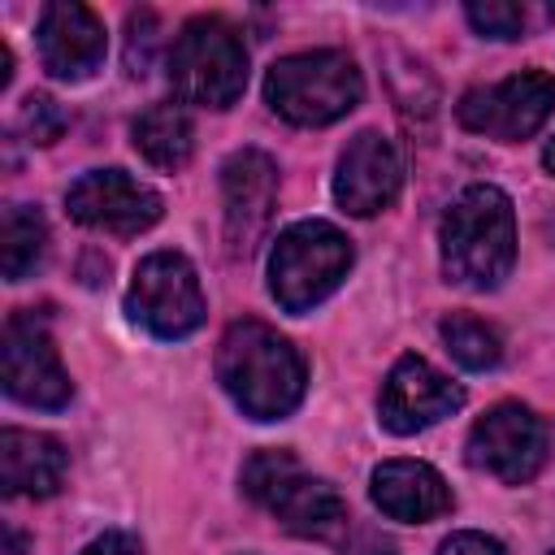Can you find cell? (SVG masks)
I'll use <instances>...</instances> for the list:
<instances>
[{
    "label": "cell",
    "mask_w": 555,
    "mask_h": 555,
    "mask_svg": "<svg viewBox=\"0 0 555 555\" xmlns=\"http://www.w3.org/2000/svg\"><path fill=\"white\" fill-rule=\"evenodd\" d=\"M217 382L251 421H282L304 399V356L264 321L243 317L221 334Z\"/></svg>",
    "instance_id": "6da1fadb"
},
{
    "label": "cell",
    "mask_w": 555,
    "mask_h": 555,
    "mask_svg": "<svg viewBox=\"0 0 555 555\" xmlns=\"http://www.w3.org/2000/svg\"><path fill=\"white\" fill-rule=\"evenodd\" d=\"M516 260V217L499 186H468L442 217V273L468 291H494Z\"/></svg>",
    "instance_id": "7a4b0ae2"
},
{
    "label": "cell",
    "mask_w": 555,
    "mask_h": 555,
    "mask_svg": "<svg viewBox=\"0 0 555 555\" xmlns=\"http://www.w3.org/2000/svg\"><path fill=\"white\" fill-rule=\"evenodd\" d=\"M364 95L360 69L347 52H295L269 65L264 100L291 126H330L347 117Z\"/></svg>",
    "instance_id": "3957f363"
},
{
    "label": "cell",
    "mask_w": 555,
    "mask_h": 555,
    "mask_svg": "<svg viewBox=\"0 0 555 555\" xmlns=\"http://www.w3.org/2000/svg\"><path fill=\"white\" fill-rule=\"evenodd\" d=\"M243 494L299 538H334L347 525V503L338 499V490L304 473V464L278 447L256 451L243 464Z\"/></svg>",
    "instance_id": "277c9868"
},
{
    "label": "cell",
    "mask_w": 555,
    "mask_h": 555,
    "mask_svg": "<svg viewBox=\"0 0 555 555\" xmlns=\"http://www.w3.org/2000/svg\"><path fill=\"white\" fill-rule=\"evenodd\" d=\"M351 269V238L330 221H295L278 234L269 256V291L286 312H308L343 286Z\"/></svg>",
    "instance_id": "5b68a950"
},
{
    "label": "cell",
    "mask_w": 555,
    "mask_h": 555,
    "mask_svg": "<svg viewBox=\"0 0 555 555\" xmlns=\"http://www.w3.org/2000/svg\"><path fill=\"white\" fill-rule=\"evenodd\" d=\"M169 82L186 104L230 108L247 87V48L221 17H195L169 48Z\"/></svg>",
    "instance_id": "8992f818"
},
{
    "label": "cell",
    "mask_w": 555,
    "mask_h": 555,
    "mask_svg": "<svg viewBox=\"0 0 555 555\" xmlns=\"http://www.w3.org/2000/svg\"><path fill=\"white\" fill-rule=\"evenodd\" d=\"M126 312L156 338H186L204 321V291L182 251H152L139 260L126 291Z\"/></svg>",
    "instance_id": "52a82bcc"
},
{
    "label": "cell",
    "mask_w": 555,
    "mask_h": 555,
    "mask_svg": "<svg viewBox=\"0 0 555 555\" xmlns=\"http://www.w3.org/2000/svg\"><path fill=\"white\" fill-rule=\"evenodd\" d=\"M468 464L499 477L503 486H520L542 473L551 455V425L525 403H494L468 429Z\"/></svg>",
    "instance_id": "ba28073f"
},
{
    "label": "cell",
    "mask_w": 555,
    "mask_h": 555,
    "mask_svg": "<svg viewBox=\"0 0 555 555\" xmlns=\"http://www.w3.org/2000/svg\"><path fill=\"white\" fill-rule=\"evenodd\" d=\"M551 113H555V78L542 69H525L494 87H477L455 104V117L464 130L503 139V143L538 134Z\"/></svg>",
    "instance_id": "9c48e42d"
},
{
    "label": "cell",
    "mask_w": 555,
    "mask_h": 555,
    "mask_svg": "<svg viewBox=\"0 0 555 555\" xmlns=\"http://www.w3.org/2000/svg\"><path fill=\"white\" fill-rule=\"evenodd\" d=\"M0 360H4V390L17 403H30V408H65L69 403V395H74L69 373L61 369V356L48 338V325L35 317V308H22L4 321Z\"/></svg>",
    "instance_id": "30bf717a"
},
{
    "label": "cell",
    "mask_w": 555,
    "mask_h": 555,
    "mask_svg": "<svg viewBox=\"0 0 555 555\" xmlns=\"http://www.w3.org/2000/svg\"><path fill=\"white\" fill-rule=\"evenodd\" d=\"M65 208L74 221L104 234H143L160 221V195L130 178L126 169H91L65 191Z\"/></svg>",
    "instance_id": "8fae6325"
},
{
    "label": "cell",
    "mask_w": 555,
    "mask_h": 555,
    "mask_svg": "<svg viewBox=\"0 0 555 555\" xmlns=\"http://www.w3.org/2000/svg\"><path fill=\"white\" fill-rule=\"evenodd\" d=\"M460 403H464V390L447 373H438L421 356H403V360H395V369L382 382L377 416L390 434H416V429H429L442 416H451Z\"/></svg>",
    "instance_id": "7c38bea8"
},
{
    "label": "cell",
    "mask_w": 555,
    "mask_h": 555,
    "mask_svg": "<svg viewBox=\"0 0 555 555\" xmlns=\"http://www.w3.org/2000/svg\"><path fill=\"white\" fill-rule=\"evenodd\" d=\"M221 199H225V238L234 251L247 256L273 221L278 165L260 147H238L221 165Z\"/></svg>",
    "instance_id": "4fadbf2b"
},
{
    "label": "cell",
    "mask_w": 555,
    "mask_h": 555,
    "mask_svg": "<svg viewBox=\"0 0 555 555\" xmlns=\"http://www.w3.org/2000/svg\"><path fill=\"white\" fill-rule=\"evenodd\" d=\"M399 182H403V165H399L395 143L386 134H377V130H360L338 156L334 199L351 217H373V212L395 204Z\"/></svg>",
    "instance_id": "5bb4252c"
},
{
    "label": "cell",
    "mask_w": 555,
    "mask_h": 555,
    "mask_svg": "<svg viewBox=\"0 0 555 555\" xmlns=\"http://www.w3.org/2000/svg\"><path fill=\"white\" fill-rule=\"evenodd\" d=\"M104 22L87 4H48L39 13V61L61 82H82L104 65Z\"/></svg>",
    "instance_id": "9a60e30c"
},
{
    "label": "cell",
    "mask_w": 555,
    "mask_h": 555,
    "mask_svg": "<svg viewBox=\"0 0 555 555\" xmlns=\"http://www.w3.org/2000/svg\"><path fill=\"white\" fill-rule=\"evenodd\" d=\"M369 494L390 520H403V525H421V520L451 512V490H447L442 473L421 464V460L377 464L369 477Z\"/></svg>",
    "instance_id": "2e32d148"
},
{
    "label": "cell",
    "mask_w": 555,
    "mask_h": 555,
    "mask_svg": "<svg viewBox=\"0 0 555 555\" xmlns=\"http://www.w3.org/2000/svg\"><path fill=\"white\" fill-rule=\"evenodd\" d=\"M65 447L52 434H35V429H4L0 434V481L9 494H30V499H48L61 490L65 481Z\"/></svg>",
    "instance_id": "e0dca14e"
},
{
    "label": "cell",
    "mask_w": 555,
    "mask_h": 555,
    "mask_svg": "<svg viewBox=\"0 0 555 555\" xmlns=\"http://www.w3.org/2000/svg\"><path fill=\"white\" fill-rule=\"evenodd\" d=\"M134 147L156 169H182L195 152V126L178 104H152L134 121Z\"/></svg>",
    "instance_id": "ac0fdd59"
},
{
    "label": "cell",
    "mask_w": 555,
    "mask_h": 555,
    "mask_svg": "<svg viewBox=\"0 0 555 555\" xmlns=\"http://www.w3.org/2000/svg\"><path fill=\"white\" fill-rule=\"evenodd\" d=\"M48 247V225L39 217V208L30 204H9L4 221H0V264L9 282H22L26 273H35V264L43 260Z\"/></svg>",
    "instance_id": "d6986e66"
},
{
    "label": "cell",
    "mask_w": 555,
    "mask_h": 555,
    "mask_svg": "<svg viewBox=\"0 0 555 555\" xmlns=\"http://www.w3.org/2000/svg\"><path fill=\"white\" fill-rule=\"evenodd\" d=\"M442 343H447V351H451L464 369H473V373L494 369V364L503 360V343H499L494 325H486V321H477V317H468V312H451V317L442 321Z\"/></svg>",
    "instance_id": "ffe728a7"
},
{
    "label": "cell",
    "mask_w": 555,
    "mask_h": 555,
    "mask_svg": "<svg viewBox=\"0 0 555 555\" xmlns=\"http://www.w3.org/2000/svg\"><path fill=\"white\" fill-rule=\"evenodd\" d=\"M464 13L490 39H516L520 26H525V9L520 4H507V0H473Z\"/></svg>",
    "instance_id": "44dd1931"
},
{
    "label": "cell",
    "mask_w": 555,
    "mask_h": 555,
    "mask_svg": "<svg viewBox=\"0 0 555 555\" xmlns=\"http://www.w3.org/2000/svg\"><path fill=\"white\" fill-rule=\"evenodd\" d=\"M17 130H22L30 143H52V139L65 130V113H61L56 100H48V95H26V100H22V113H17Z\"/></svg>",
    "instance_id": "7402d4cb"
},
{
    "label": "cell",
    "mask_w": 555,
    "mask_h": 555,
    "mask_svg": "<svg viewBox=\"0 0 555 555\" xmlns=\"http://www.w3.org/2000/svg\"><path fill=\"white\" fill-rule=\"evenodd\" d=\"M152 30H156V17L147 9L130 13V48H126V65L130 74H143L147 69V48H152Z\"/></svg>",
    "instance_id": "603a6c76"
},
{
    "label": "cell",
    "mask_w": 555,
    "mask_h": 555,
    "mask_svg": "<svg viewBox=\"0 0 555 555\" xmlns=\"http://www.w3.org/2000/svg\"><path fill=\"white\" fill-rule=\"evenodd\" d=\"M438 555H507V551H503V542L464 529V533H451V538L438 546Z\"/></svg>",
    "instance_id": "cb8c5ba5"
},
{
    "label": "cell",
    "mask_w": 555,
    "mask_h": 555,
    "mask_svg": "<svg viewBox=\"0 0 555 555\" xmlns=\"http://www.w3.org/2000/svg\"><path fill=\"white\" fill-rule=\"evenodd\" d=\"M82 555H143V546H139L134 533H126V529H108V533H100L95 542H87Z\"/></svg>",
    "instance_id": "d4e9b609"
},
{
    "label": "cell",
    "mask_w": 555,
    "mask_h": 555,
    "mask_svg": "<svg viewBox=\"0 0 555 555\" xmlns=\"http://www.w3.org/2000/svg\"><path fill=\"white\" fill-rule=\"evenodd\" d=\"M542 165H546V169H551V178H555V139L546 143V152H542Z\"/></svg>",
    "instance_id": "484cf974"
},
{
    "label": "cell",
    "mask_w": 555,
    "mask_h": 555,
    "mask_svg": "<svg viewBox=\"0 0 555 555\" xmlns=\"http://www.w3.org/2000/svg\"><path fill=\"white\" fill-rule=\"evenodd\" d=\"M9 555H22V538L9 529Z\"/></svg>",
    "instance_id": "4316f807"
},
{
    "label": "cell",
    "mask_w": 555,
    "mask_h": 555,
    "mask_svg": "<svg viewBox=\"0 0 555 555\" xmlns=\"http://www.w3.org/2000/svg\"><path fill=\"white\" fill-rule=\"evenodd\" d=\"M377 555H386V551H377Z\"/></svg>",
    "instance_id": "83f0119b"
},
{
    "label": "cell",
    "mask_w": 555,
    "mask_h": 555,
    "mask_svg": "<svg viewBox=\"0 0 555 555\" xmlns=\"http://www.w3.org/2000/svg\"><path fill=\"white\" fill-rule=\"evenodd\" d=\"M551 555H555V551H551Z\"/></svg>",
    "instance_id": "f1b7e54d"
}]
</instances>
